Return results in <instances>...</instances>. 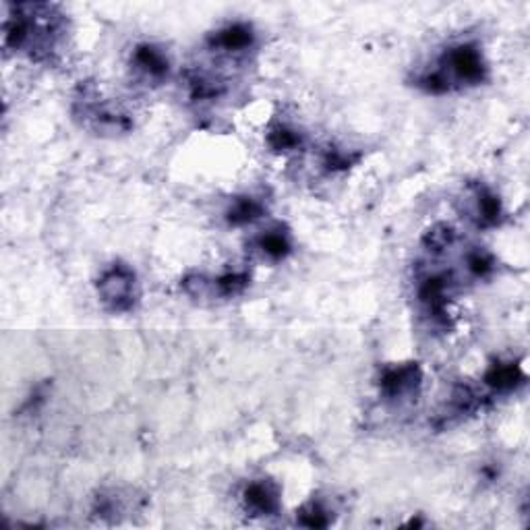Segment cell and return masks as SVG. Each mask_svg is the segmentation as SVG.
Returning <instances> with one entry per match:
<instances>
[{
	"label": "cell",
	"mask_w": 530,
	"mask_h": 530,
	"mask_svg": "<svg viewBox=\"0 0 530 530\" xmlns=\"http://www.w3.org/2000/svg\"><path fill=\"white\" fill-rule=\"evenodd\" d=\"M62 36V17L50 4L9 6L4 21V46L36 59L50 56Z\"/></svg>",
	"instance_id": "1"
},
{
	"label": "cell",
	"mask_w": 530,
	"mask_h": 530,
	"mask_svg": "<svg viewBox=\"0 0 530 530\" xmlns=\"http://www.w3.org/2000/svg\"><path fill=\"white\" fill-rule=\"evenodd\" d=\"M263 212L265 207L260 199L245 195V197H237L232 201L229 210H226V222L230 226H247L260 220Z\"/></svg>",
	"instance_id": "13"
},
{
	"label": "cell",
	"mask_w": 530,
	"mask_h": 530,
	"mask_svg": "<svg viewBox=\"0 0 530 530\" xmlns=\"http://www.w3.org/2000/svg\"><path fill=\"white\" fill-rule=\"evenodd\" d=\"M454 241H456V230L447 224L433 226L431 230H427L425 238H422V243H425V247L431 251V253H441V251L452 247Z\"/></svg>",
	"instance_id": "18"
},
{
	"label": "cell",
	"mask_w": 530,
	"mask_h": 530,
	"mask_svg": "<svg viewBox=\"0 0 530 530\" xmlns=\"http://www.w3.org/2000/svg\"><path fill=\"white\" fill-rule=\"evenodd\" d=\"M435 71L446 79L450 90L454 85H478L487 79V62L477 44L462 42L446 50Z\"/></svg>",
	"instance_id": "2"
},
{
	"label": "cell",
	"mask_w": 530,
	"mask_h": 530,
	"mask_svg": "<svg viewBox=\"0 0 530 530\" xmlns=\"http://www.w3.org/2000/svg\"><path fill=\"white\" fill-rule=\"evenodd\" d=\"M526 380L525 371L520 369V365L516 363H495L491 365L487 373H485V383L494 389V392L508 394L522 386Z\"/></svg>",
	"instance_id": "11"
},
{
	"label": "cell",
	"mask_w": 530,
	"mask_h": 530,
	"mask_svg": "<svg viewBox=\"0 0 530 530\" xmlns=\"http://www.w3.org/2000/svg\"><path fill=\"white\" fill-rule=\"evenodd\" d=\"M299 522L307 528H325V526H330V522H332L330 510H327L324 503H319V502H309L301 508Z\"/></svg>",
	"instance_id": "17"
},
{
	"label": "cell",
	"mask_w": 530,
	"mask_h": 530,
	"mask_svg": "<svg viewBox=\"0 0 530 530\" xmlns=\"http://www.w3.org/2000/svg\"><path fill=\"white\" fill-rule=\"evenodd\" d=\"M454 280L450 274H429L416 286V301L435 324H447V305L452 299Z\"/></svg>",
	"instance_id": "4"
},
{
	"label": "cell",
	"mask_w": 530,
	"mask_h": 530,
	"mask_svg": "<svg viewBox=\"0 0 530 530\" xmlns=\"http://www.w3.org/2000/svg\"><path fill=\"white\" fill-rule=\"evenodd\" d=\"M131 68L148 84H162L170 75V59L156 44H139L131 54Z\"/></svg>",
	"instance_id": "7"
},
{
	"label": "cell",
	"mask_w": 530,
	"mask_h": 530,
	"mask_svg": "<svg viewBox=\"0 0 530 530\" xmlns=\"http://www.w3.org/2000/svg\"><path fill=\"white\" fill-rule=\"evenodd\" d=\"M422 371L416 363H400L386 367L380 377V389L386 400H406L419 392Z\"/></svg>",
	"instance_id": "5"
},
{
	"label": "cell",
	"mask_w": 530,
	"mask_h": 530,
	"mask_svg": "<svg viewBox=\"0 0 530 530\" xmlns=\"http://www.w3.org/2000/svg\"><path fill=\"white\" fill-rule=\"evenodd\" d=\"M98 294L110 311L115 313L131 311L139 299L135 271L124 263L110 265V268L100 276Z\"/></svg>",
	"instance_id": "3"
},
{
	"label": "cell",
	"mask_w": 530,
	"mask_h": 530,
	"mask_svg": "<svg viewBox=\"0 0 530 530\" xmlns=\"http://www.w3.org/2000/svg\"><path fill=\"white\" fill-rule=\"evenodd\" d=\"M255 42H257L255 29L251 28L249 23H243V21L224 25V28L218 29L210 40L212 48H216L220 52H226V54L249 52V50L255 46Z\"/></svg>",
	"instance_id": "9"
},
{
	"label": "cell",
	"mask_w": 530,
	"mask_h": 530,
	"mask_svg": "<svg viewBox=\"0 0 530 530\" xmlns=\"http://www.w3.org/2000/svg\"><path fill=\"white\" fill-rule=\"evenodd\" d=\"M466 268H469L470 276H475L481 280V277H489L497 269L495 257L485 249H475L470 251L469 257H466Z\"/></svg>",
	"instance_id": "19"
},
{
	"label": "cell",
	"mask_w": 530,
	"mask_h": 530,
	"mask_svg": "<svg viewBox=\"0 0 530 530\" xmlns=\"http://www.w3.org/2000/svg\"><path fill=\"white\" fill-rule=\"evenodd\" d=\"M243 503L253 516H274L280 512L282 506L280 487L268 478L251 481L243 491Z\"/></svg>",
	"instance_id": "8"
},
{
	"label": "cell",
	"mask_w": 530,
	"mask_h": 530,
	"mask_svg": "<svg viewBox=\"0 0 530 530\" xmlns=\"http://www.w3.org/2000/svg\"><path fill=\"white\" fill-rule=\"evenodd\" d=\"M472 201H475L472 216H475L478 226H483V229H491V226H497L502 222V218H503L502 201L494 191H491V189L477 185L475 189H472Z\"/></svg>",
	"instance_id": "10"
},
{
	"label": "cell",
	"mask_w": 530,
	"mask_h": 530,
	"mask_svg": "<svg viewBox=\"0 0 530 530\" xmlns=\"http://www.w3.org/2000/svg\"><path fill=\"white\" fill-rule=\"evenodd\" d=\"M357 160H358V156H352L344 149H327L325 156H324V166L327 170H333V173H338V170L350 168Z\"/></svg>",
	"instance_id": "20"
},
{
	"label": "cell",
	"mask_w": 530,
	"mask_h": 530,
	"mask_svg": "<svg viewBox=\"0 0 530 530\" xmlns=\"http://www.w3.org/2000/svg\"><path fill=\"white\" fill-rule=\"evenodd\" d=\"M79 115L85 118L92 127L104 132H123L131 129V121L123 112L112 108L110 104L100 102L96 92H84V96L77 100Z\"/></svg>",
	"instance_id": "6"
},
{
	"label": "cell",
	"mask_w": 530,
	"mask_h": 530,
	"mask_svg": "<svg viewBox=\"0 0 530 530\" xmlns=\"http://www.w3.org/2000/svg\"><path fill=\"white\" fill-rule=\"evenodd\" d=\"M249 286V276L243 271H226L216 280H212V288L218 290L220 296H237L245 293Z\"/></svg>",
	"instance_id": "16"
},
{
	"label": "cell",
	"mask_w": 530,
	"mask_h": 530,
	"mask_svg": "<svg viewBox=\"0 0 530 530\" xmlns=\"http://www.w3.org/2000/svg\"><path fill=\"white\" fill-rule=\"evenodd\" d=\"M268 145L274 151H294L302 145V135L288 124H277L268 132Z\"/></svg>",
	"instance_id": "15"
},
{
	"label": "cell",
	"mask_w": 530,
	"mask_h": 530,
	"mask_svg": "<svg viewBox=\"0 0 530 530\" xmlns=\"http://www.w3.org/2000/svg\"><path fill=\"white\" fill-rule=\"evenodd\" d=\"M255 247L261 251V255L268 257L271 261L286 260V257L293 253V238L282 226H274V229L263 230L260 237H257Z\"/></svg>",
	"instance_id": "12"
},
{
	"label": "cell",
	"mask_w": 530,
	"mask_h": 530,
	"mask_svg": "<svg viewBox=\"0 0 530 530\" xmlns=\"http://www.w3.org/2000/svg\"><path fill=\"white\" fill-rule=\"evenodd\" d=\"M189 87L195 100H216L224 93V84L212 75L195 73L189 77Z\"/></svg>",
	"instance_id": "14"
}]
</instances>
